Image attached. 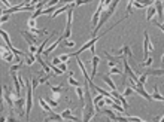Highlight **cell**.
Returning a JSON list of instances; mask_svg holds the SVG:
<instances>
[{"instance_id":"cell-48","label":"cell","mask_w":164,"mask_h":122,"mask_svg":"<svg viewBox=\"0 0 164 122\" xmlns=\"http://www.w3.org/2000/svg\"><path fill=\"white\" fill-rule=\"evenodd\" d=\"M8 20H9V17H8V15H2V23H6Z\"/></svg>"},{"instance_id":"cell-7","label":"cell","mask_w":164,"mask_h":122,"mask_svg":"<svg viewBox=\"0 0 164 122\" xmlns=\"http://www.w3.org/2000/svg\"><path fill=\"white\" fill-rule=\"evenodd\" d=\"M3 100L9 104V110H15V100L12 98V89L8 85H3Z\"/></svg>"},{"instance_id":"cell-23","label":"cell","mask_w":164,"mask_h":122,"mask_svg":"<svg viewBox=\"0 0 164 122\" xmlns=\"http://www.w3.org/2000/svg\"><path fill=\"white\" fill-rule=\"evenodd\" d=\"M39 104H40V107L45 110V113H46V115L52 113V107H51V106L45 101V98H43V97H40V98H39Z\"/></svg>"},{"instance_id":"cell-30","label":"cell","mask_w":164,"mask_h":122,"mask_svg":"<svg viewBox=\"0 0 164 122\" xmlns=\"http://www.w3.org/2000/svg\"><path fill=\"white\" fill-rule=\"evenodd\" d=\"M152 63H154V58H152V57H149L148 60H145L143 63H140V66H143V67H149V69H151Z\"/></svg>"},{"instance_id":"cell-16","label":"cell","mask_w":164,"mask_h":122,"mask_svg":"<svg viewBox=\"0 0 164 122\" xmlns=\"http://www.w3.org/2000/svg\"><path fill=\"white\" fill-rule=\"evenodd\" d=\"M154 6H155V9H157V21L160 23L161 20H164V14H163V8H164V5H163V2H160V0H157V2H154Z\"/></svg>"},{"instance_id":"cell-26","label":"cell","mask_w":164,"mask_h":122,"mask_svg":"<svg viewBox=\"0 0 164 122\" xmlns=\"http://www.w3.org/2000/svg\"><path fill=\"white\" fill-rule=\"evenodd\" d=\"M23 64H26V63H18V64H14V66H11V67H9V73H11V75H12V73H17L18 70H21Z\"/></svg>"},{"instance_id":"cell-27","label":"cell","mask_w":164,"mask_h":122,"mask_svg":"<svg viewBox=\"0 0 164 122\" xmlns=\"http://www.w3.org/2000/svg\"><path fill=\"white\" fill-rule=\"evenodd\" d=\"M69 85H70V86H75V88H79V86H81V82L76 80L73 76H69Z\"/></svg>"},{"instance_id":"cell-24","label":"cell","mask_w":164,"mask_h":122,"mask_svg":"<svg viewBox=\"0 0 164 122\" xmlns=\"http://www.w3.org/2000/svg\"><path fill=\"white\" fill-rule=\"evenodd\" d=\"M14 57H15V54L14 52H6V49H3L2 48V58H3V61H6V63H12V60H14Z\"/></svg>"},{"instance_id":"cell-19","label":"cell","mask_w":164,"mask_h":122,"mask_svg":"<svg viewBox=\"0 0 164 122\" xmlns=\"http://www.w3.org/2000/svg\"><path fill=\"white\" fill-rule=\"evenodd\" d=\"M157 15V9H155V6L152 5V6H148L146 8V21L148 23H151L152 21V18Z\"/></svg>"},{"instance_id":"cell-50","label":"cell","mask_w":164,"mask_h":122,"mask_svg":"<svg viewBox=\"0 0 164 122\" xmlns=\"http://www.w3.org/2000/svg\"><path fill=\"white\" fill-rule=\"evenodd\" d=\"M163 26H164V23H163Z\"/></svg>"},{"instance_id":"cell-18","label":"cell","mask_w":164,"mask_h":122,"mask_svg":"<svg viewBox=\"0 0 164 122\" xmlns=\"http://www.w3.org/2000/svg\"><path fill=\"white\" fill-rule=\"evenodd\" d=\"M52 121H55V122H63L64 119H63V116L61 115H58V113H49L46 118H45V122H52Z\"/></svg>"},{"instance_id":"cell-29","label":"cell","mask_w":164,"mask_h":122,"mask_svg":"<svg viewBox=\"0 0 164 122\" xmlns=\"http://www.w3.org/2000/svg\"><path fill=\"white\" fill-rule=\"evenodd\" d=\"M0 34H2V37H3V40H5V43H6V45H9V43H11V37H9V34H8L5 30L0 31Z\"/></svg>"},{"instance_id":"cell-4","label":"cell","mask_w":164,"mask_h":122,"mask_svg":"<svg viewBox=\"0 0 164 122\" xmlns=\"http://www.w3.org/2000/svg\"><path fill=\"white\" fill-rule=\"evenodd\" d=\"M121 61H122V66H124V76H122V85L125 83V77L128 76L130 77V80H133V82H139V79H137V76H136V73L131 70V67L128 66V61H127V57H121Z\"/></svg>"},{"instance_id":"cell-45","label":"cell","mask_w":164,"mask_h":122,"mask_svg":"<svg viewBox=\"0 0 164 122\" xmlns=\"http://www.w3.org/2000/svg\"><path fill=\"white\" fill-rule=\"evenodd\" d=\"M38 49H39V48H36V46H30V48H29V52L33 54V55H36V54H38Z\"/></svg>"},{"instance_id":"cell-9","label":"cell","mask_w":164,"mask_h":122,"mask_svg":"<svg viewBox=\"0 0 164 122\" xmlns=\"http://www.w3.org/2000/svg\"><path fill=\"white\" fill-rule=\"evenodd\" d=\"M103 113H104L112 122H128V118H127V116H124V115H116V113H113L110 109H104Z\"/></svg>"},{"instance_id":"cell-1","label":"cell","mask_w":164,"mask_h":122,"mask_svg":"<svg viewBox=\"0 0 164 122\" xmlns=\"http://www.w3.org/2000/svg\"><path fill=\"white\" fill-rule=\"evenodd\" d=\"M119 5V2L118 0H113V2L109 5V8L106 9V11H103V14H101V17H100V21H99V26H97V28L93 31V37H97V33H99V30L103 27V24L112 17V14L115 12V9H116V6Z\"/></svg>"},{"instance_id":"cell-28","label":"cell","mask_w":164,"mask_h":122,"mask_svg":"<svg viewBox=\"0 0 164 122\" xmlns=\"http://www.w3.org/2000/svg\"><path fill=\"white\" fill-rule=\"evenodd\" d=\"M8 122H20V119L15 116V110H11V113L8 116Z\"/></svg>"},{"instance_id":"cell-41","label":"cell","mask_w":164,"mask_h":122,"mask_svg":"<svg viewBox=\"0 0 164 122\" xmlns=\"http://www.w3.org/2000/svg\"><path fill=\"white\" fill-rule=\"evenodd\" d=\"M146 79H148V75H146V73H143V75H142V76L139 77V82H140L142 85H145V82H146Z\"/></svg>"},{"instance_id":"cell-12","label":"cell","mask_w":164,"mask_h":122,"mask_svg":"<svg viewBox=\"0 0 164 122\" xmlns=\"http://www.w3.org/2000/svg\"><path fill=\"white\" fill-rule=\"evenodd\" d=\"M21 34H23V37L27 40V43H29L30 46H36V45L39 43L38 36H35L33 33H30V31H21Z\"/></svg>"},{"instance_id":"cell-31","label":"cell","mask_w":164,"mask_h":122,"mask_svg":"<svg viewBox=\"0 0 164 122\" xmlns=\"http://www.w3.org/2000/svg\"><path fill=\"white\" fill-rule=\"evenodd\" d=\"M45 101H46V103H48L51 107H58V101H55L54 98H49V97H46V98H45Z\"/></svg>"},{"instance_id":"cell-38","label":"cell","mask_w":164,"mask_h":122,"mask_svg":"<svg viewBox=\"0 0 164 122\" xmlns=\"http://www.w3.org/2000/svg\"><path fill=\"white\" fill-rule=\"evenodd\" d=\"M103 98H104V97H103L101 94H99V95H96V97H93V103H94V106H96V104H97V103H99L100 100H103Z\"/></svg>"},{"instance_id":"cell-17","label":"cell","mask_w":164,"mask_h":122,"mask_svg":"<svg viewBox=\"0 0 164 122\" xmlns=\"http://www.w3.org/2000/svg\"><path fill=\"white\" fill-rule=\"evenodd\" d=\"M145 73H146L148 76H151V75H152V76H164V64H163L161 69H152V67H151V69H148Z\"/></svg>"},{"instance_id":"cell-37","label":"cell","mask_w":164,"mask_h":122,"mask_svg":"<svg viewBox=\"0 0 164 122\" xmlns=\"http://www.w3.org/2000/svg\"><path fill=\"white\" fill-rule=\"evenodd\" d=\"M131 94H134V89H133L131 86H128V88L124 89V94H122V95H124V97H128V95H131Z\"/></svg>"},{"instance_id":"cell-33","label":"cell","mask_w":164,"mask_h":122,"mask_svg":"<svg viewBox=\"0 0 164 122\" xmlns=\"http://www.w3.org/2000/svg\"><path fill=\"white\" fill-rule=\"evenodd\" d=\"M38 85H39V76H33L32 75V86H33V89H36Z\"/></svg>"},{"instance_id":"cell-20","label":"cell","mask_w":164,"mask_h":122,"mask_svg":"<svg viewBox=\"0 0 164 122\" xmlns=\"http://www.w3.org/2000/svg\"><path fill=\"white\" fill-rule=\"evenodd\" d=\"M61 40H64V37H63V36H60V37H58V39H57V40H55V42H54V43H52V45H51V46H49V48L43 52V54H45V58H46V57H48V55H49L54 49H57V46L60 45V42H61Z\"/></svg>"},{"instance_id":"cell-13","label":"cell","mask_w":164,"mask_h":122,"mask_svg":"<svg viewBox=\"0 0 164 122\" xmlns=\"http://www.w3.org/2000/svg\"><path fill=\"white\" fill-rule=\"evenodd\" d=\"M48 86H49V89H51V94H52V98H54V100H60V95H61L63 92H66V88H63V85L52 86V85L48 83Z\"/></svg>"},{"instance_id":"cell-44","label":"cell","mask_w":164,"mask_h":122,"mask_svg":"<svg viewBox=\"0 0 164 122\" xmlns=\"http://www.w3.org/2000/svg\"><path fill=\"white\" fill-rule=\"evenodd\" d=\"M63 45H64V46H67V48H73V46H75V42H69V40H64V42H63Z\"/></svg>"},{"instance_id":"cell-21","label":"cell","mask_w":164,"mask_h":122,"mask_svg":"<svg viewBox=\"0 0 164 122\" xmlns=\"http://www.w3.org/2000/svg\"><path fill=\"white\" fill-rule=\"evenodd\" d=\"M101 79H103V82L109 86V91H113V89H116V85L113 83V80L110 79V76L109 75H103L101 76Z\"/></svg>"},{"instance_id":"cell-32","label":"cell","mask_w":164,"mask_h":122,"mask_svg":"<svg viewBox=\"0 0 164 122\" xmlns=\"http://www.w3.org/2000/svg\"><path fill=\"white\" fill-rule=\"evenodd\" d=\"M30 33H33V34H36V36H43V34H46V30H38V28H33V30H30Z\"/></svg>"},{"instance_id":"cell-49","label":"cell","mask_w":164,"mask_h":122,"mask_svg":"<svg viewBox=\"0 0 164 122\" xmlns=\"http://www.w3.org/2000/svg\"><path fill=\"white\" fill-rule=\"evenodd\" d=\"M107 66L112 69V67H115V66H116V63H113V61H109V63H107Z\"/></svg>"},{"instance_id":"cell-14","label":"cell","mask_w":164,"mask_h":122,"mask_svg":"<svg viewBox=\"0 0 164 122\" xmlns=\"http://www.w3.org/2000/svg\"><path fill=\"white\" fill-rule=\"evenodd\" d=\"M60 115H61V116H63V119H66V121H72V122H79V121H81L78 116H75V115L72 113V110H70V109L63 110Z\"/></svg>"},{"instance_id":"cell-10","label":"cell","mask_w":164,"mask_h":122,"mask_svg":"<svg viewBox=\"0 0 164 122\" xmlns=\"http://www.w3.org/2000/svg\"><path fill=\"white\" fill-rule=\"evenodd\" d=\"M104 33H106V31H104ZM104 33H103V34H99L97 37H93L91 40H88V42H87V43H85V45H84V46L78 51V52H73L72 55H73V57H78V55H79V54H82L84 51H87V49H90L91 46H94V45H96V42H97V40H100V37H103V36H104ZM69 55H70V54H69ZM72 55H70V57H72Z\"/></svg>"},{"instance_id":"cell-43","label":"cell","mask_w":164,"mask_h":122,"mask_svg":"<svg viewBox=\"0 0 164 122\" xmlns=\"http://www.w3.org/2000/svg\"><path fill=\"white\" fill-rule=\"evenodd\" d=\"M152 23H154V24H155V26H157V27H158V28H160V30H161V31H163V33H164V26H163V24H161V23H158V21H157V20H154V21H152Z\"/></svg>"},{"instance_id":"cell-22","label":"cell","mask_w":164,"mask_h":122,"mask_svg":"<svg viewBox=\"0 0 164 122\" xmlns=\"http://www.w3.org/2000/svg\"><path fill=\"white\" fill-rule=\"evenodd\" d=\"M99 63H100V57H97V55H93V58H91V66H93V72H91V76L94 77L96 76V73H97V66H99Z\"/></svg>"},{"instance_id":"cell-39","label":"cell","mask_w":164,"mask_h":122,"mask_svg":"<svg viewBox=\"0 0 164 122\" xmlns=\"http://www.w3.org/2000/svg\"><path fill=\"white\" fill-rule=\"evenodd\" d=\"M104 104H106V103H104V98H103V100H100V101H99V103L94 106V107H96V112H97V110H100V109H101Z\"/></svg>"},{"instance_id":"cell-46","label":"cell","mask_w":164,"mask_h":122,"mask_svg":"<svg viewBox=\"0 0 164 122\" xmlns=\"http://www.w3.org/2000/svg\"><path fill=\"white\" fill-rule=\"evenodd\" d=\"M52 64H54V66H57V67H58V66H60V64H61V60H60V57H55V58H54V60H52Z\"/></svg>"},{"instance_id":"cell-8","label":"cell","mask_w":164,"mask_h":122,"mask_svg":"<svg viewBox=\"0 0 164 122\" xmlns=\"http://www.w3.org/2000/svg\"><path fill=\"white\" fill-rule=\"evenodd\" d=\"M76 6V3L73 2L72 3V8L69 9V12H67V23H66V31H64V34H63V37L64 39H67V37H70L72 36V21H73V17H72V14H73V8Z\"/></svg>"},{"instance_id":"cell-36","label":"cell","mask_w":164,"mask_h":122,"mask_svg":"<svg viewBox=\"0 0 164 122\" xmlns=\"http://www.w3.org/2000/svg\"><path fill=\"white\" fill-rule=\"evenodd\" d=\"M27 26H29V28H30V30H33V28H36V20H33V18H30V20L27 21Z\"/></svg>"},{"instance_id":"cell-35","label":"cell","mask_w":164,"mask_h":122,"mask_svg":"<svg viewBox=\"0 0 164 122\" xmlns=\"http://www.w3.org/2000/svg\"><path fill=\"white\" fill-rule=\"evenodd\" d=\"M131 9H133V0L127 3V9H125V18L128 17V14H131Z\"/></svg>"},{"instance_id":"cell-42","label":"cell","mask_w":164,"mask_h":122,"mask_svg":"<svg viewBox=\"0 0 164 122\" xmlns=\"http://www.w3.org/2000/svg\"><path fill=\"white\" fill-rule=\"evenodd\" d=\"M58 69H60L63 73H64V72H67V63H61V64L58 66Z\"/></svg>"},{"instance_id":"cell-47","label":"cell","mask_w":164,"mask_h":122,"mask_svg":"<svg viewBox=\"0 0 164 122\" xmlns=\"http://www.w3.org/2000/svg\"><path fill=\"white\" fill-rule=\"evenodd\" d=\"M75 3H76V6H78V5H87L88 2H87V0H78V2H75Z\"/></svg>"},{"instance_id":"cell-34","label":"cell","mask_w":164,"mask_h":122,"mask_svg":"<svg viewBox=\"0 0 164 122\" xmlns=\"http://www.w3.org/2000/svg\"><path fill=\"white\" fill-rule=\"evenodd\" d=\"M124 116L128 118V122H146V121H143L140 118H136V116H128V115H124Z\"/></svg>"},{"instance_id":"cell-11","label":"cell","mask_w":164,"mask_h":122,"mask_svg":"<svg viewBox=\"0 0 164 122\" xmlns=\"http://www.w3.org/2000/svg\"><path fill=\"white\" fill-rule=\"evenodd\" d=\"M15 106H17V110H15V112H17V115H18V116H24V115H26L27 101H26L24 98H21V97H20V98H17V100H15Z\"/></svg>"},{"instance_id":"cell-40","label":"cell","mask_w":164,"mask_h":122,"mask_svg":"<svg viewBox=\"0 0 164 122\" xmlns=\"http://www.w3.org/2000/svg\"><path fill=\"white\" fill-rule=\"evenodd\" d=\"M69 58H70V55H69V54H63V55H60L61 63H67V61H69Z\"/></svg>"},{"instance_id":"cell-2","label":"cell","mask_w":164,"mask_h":122,"mask_svg":"<svg viewBox=\"0 0 164 122\" xmlns=\"http://www.w3.org/2000/svg\"><path fill=\"white\" fill-rule=\"evenodd\" d=\"M110 3H112L110 0H106V2H103V0H100V2H99V8H97V11L94 12V15H93V20H91V27H93V31L97 28V26H99V21H100V17H101L103 11H104V9H107Z\"/></svg>"},{"instance_id":"cell-3","label":"cell","mask_w":164,"mask_h":122,"mask_svg":"<svg viewBox=\"0 0 164 122\" xmlns=\"http://www.w3.org/2000/svg\"><path fill=\"white\" fill-rule=\"evenodd\" d=\"M33 86L30 82H27V88H26V101H27V107H26V118L27 121L30 119V112L33 109Z\"/></svg>"},{"instance_id":"cell-15","label":"cell","mask_w":164,"mask_h":122,"mask_svg":"<svg viewBox=\"0 0 164 122\" xmlns=\"http://www.w3.org/2000/svg\"><path fill=\"white\" fill-rule=\"evenodd\" d=\"M125 55H128L130 58L133 57V54H131V48H130L128 45H124L119 51L115 52V57H119V58H121V57H125Z\"/></svg>"},{"instance_id":"cell-6","label":"cell","mask_w":164,"mask_h":122,"mask_svg":"<svg viewBox=\"0 0 164 122\" xmlns=\"http://www.w3.org/2000/svg\"><path fill=\"white\" fill-rule=\"evenodd\" d=\"M143 39H145V40H143V58L148 60V58H149V52H152V51L155 49V46H154V43L151 42L148 31L143 33Z\"/></svg>"},{"instance_id":"cell-5","label":"cell","mask_w":164,"mask_h":122,"mask_svg":"<svg viewBox=\"0 0 164 122\" xmlns=\"http://www.w3.org/2000/svg\"><path fill=\"white\" fill-rule=\"evenodd\" d=\"M130 86L134 89V92H137L140 97H143V98H145V100H148L149 103H151V101H154V100H152V95H149V94H148V91L145 89V85H142L140 82H137V83H136V82H133V80H131V85H130Z\"/></svg>"},{"instance_id":"cell-25","label":"cell","mask_w":164,"mask_h":122,"mask_svg":"<svg viewBox=\"0 0 164 122\" xmlns=\"http://www.w3.org/2000/svg\"><path fill=\"white\" fill-rule=\"evenodd\" d=\"M152 100H158V101H163L164 103V97L160 94V89H158V85L154 86V94H152Z\"/></svg>"}]
</instances>
